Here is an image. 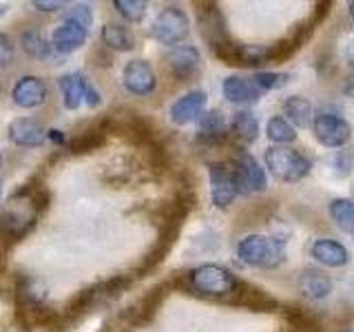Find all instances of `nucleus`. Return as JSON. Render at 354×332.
Instances as JSON below:
<instances>
[{
    "label": "nucleus",
    "instance_id": "f257e3e1",
    "mask_svg": "<svg viewBox=\"0 0 354 332\" xmlns=\"http://www.w3.org/2000/svg\"><path fill=\"white\" fill-rule=\"evenodd\" d=\"M40 206V193L29 186L9 195V199L3 204V210H0V232H3V239L18 241L25 237L36 226Z\"/></svg>",
    "mask_w": 354,
    "mask_h": 332
},
{
    "label": "nucleus",
    "instance_id": "f03ea898",
    "mask_svg": "<svg viewBox=\"0 0 354 332\" xmlns=\"http://www.w3.org/2000/svg\"><path fill=\"white\" fill-rule=\"evenodd\" d=\"M237 257L252 268H274L286 259V239L248 235L237 243Z\"/></svg>",
    "mask_w": 354,
    "mask_h": 332
},
{
    "label": "nucleus",
    "instance_id": "7ed1b4c3",
    "mask_svg": "<svg viewBox=\"0 0 354 332\" xmlns=\"http://www.w3.org/2000/svg\"><path fill=\"white\" fill-rule=\"evenodd\" d=\"M188 282H191L193 290H197L199 295H206V297H226L239 288L237 277L219 264L197 266V268L191 270V275H188Z\"/></svg>",
    "mask_w": 354,
    "mask_h": 332
},
{
    "label": "nucleus",
    "instance_id": "20e7f679",
    "mask_svg": "<svg viewBox=\"0 0 354 332\" xmlns=\"http://www.w3.org/2000/svg\"><path fill=\"white\" fill-rule=\"evenodd\" d=\"M263 160L270 173L281 182H299L313 169V162L304 153H299L290 147H270L266 151Z\"/></svg>",
    "mask_w": 354,
    "mask_h": 332
},
{
    "label": "nucleus",
    "instance_id": "39448f33",
    "mask_svg": "<svg viewBox=\"0 0 354 332\" xmlns=\"http://www.w3.org/2000/svg\"><path fill=\"white\" fill-rule=\"evenodd\" d=\"M188 31H191V22H188L186 11L171 5V7H164L158 14V18L153 20L151 36L160 44L173 47V44H180L188 36Z\"/></svg>",
    "mask_w": 354,
    "mask_h": 332
},
{
    "label": "nucleus",
    "instance_id": "423d86ee",
    "mask_svg": "<svg viewBox=\"0 0 354 332\" xmlns=\"http://www.w3.org/2000/svg\"><path fill=\"white\" fill-rule=\"evenodd\" d=\"M313 133L315 138L324 144L328 149H339L346 147L352 138V127L346 118H341L339 113H330V111H324V113L315 116L313 120Z\"/></svg>",
    "mask_w": 354,
    "mask_h": 332
},
{
    "label": "nucleus",
    "instance_id": "0eeeda50",
    "mask_svg": "<svg viewBox=\"0 0 354 332\" xmlns=\"http://www.w3.org/2000/svg\"><path fill=\"white\" fill-rule=\"evenodd\" d=\"M232 173H235L239 195H248V193H257V191L261 193V191H266V186H268L266 171L248 151H239L235 155V160H232Z\"/></svg>",
    "mask_w": 354,
    "mask_h": 332
},
{
    "label": "nucleus",
    "instance_id": "6e6552de",
    "mask_svg": "<svg viewBox=\"0 0 354 332\" xmlns=\"http://www.w3.org/2000/svg\"><path fill=\"white\" fill-rule=\"evenodd\" d=\"M210 197L217 208H226L232 204V199L239 195V188L235 182V173H232V164H210Z\"/></svg>",
    "mask_w": 354,
    "mask_h": 332
},
{
    "label": "nucleus",
    "instance_id": "1a4fd4ad",
    "mask_svg": "<svg viewBox=\"0 0 354 332\" xmlns=\"http://www.w3.org/2000/svg\"><path fill=\"white\" fill-rule=\"evenodd\" d=\"M122 84H124L129 93L144 98L155 91L158 77H155L151 62L138 58V60H131L124 64V69H122Z\"/></svg>",
    "mask_w": 354,
    "mask_h": 332
},
{
    "label": "nucleus",
    "instance_id": "9d476101",
    "mask_svg": "<svg viewBox=\"0 0 354 332\" xmlns=\"http://www.w3.org/2000/svg\"><path fill=\"white\" fill-rule=\"evenodd\" d=\"M47 84L38 75H22L18 77V82L11 89V98L14 104L20 109H38L47 102Z\"/></svg>",
    "mask_w": 354,
    "mask_h": 332
},
{
    "label": "nucleus",
    "instance_id": "9b49d317",
    "mask_svg": "<svg viewBox=\"0 0 354 332\" xmlns=\"http://www.w3.org/2000/svg\"><path fill=\"white\" fill-rule=\"evenodd\" d=\"M204 107H206V93L195 89V91H188L186 95H182L180 100H175L169 109V116L171 122L177 127H184V124H191V122L199 120L204 113Z\"/></svg>",
    "mask_w": 354,
    "mask_h": 332
},
{
    "label": "nucleus",
    "instance_id": "f8f14e48",
    "mask_svg": "<svg viewBox=\"0 0 354 332\" xmlns=\"http://www.w3.org/2000/svg\"><path fill=\"white\" fill-rule=\"evenodd\" d=\"M7 133H9V140L14 142L16 147H22V149L40 147L44 136H47V133H44L42 122L36 120V118H16L9 124Z\"/></svg>",
    "mask_w": 354,
    "mask_h": 332
},
{
    "label": "nucleus",
    "instance_id": "ddd939ff",
    "mask_svg": "<svg viewBox=\"0 0 354 332\" xmlns=\"http://www.w3.org/2000/svg\"><path fill=\"white\" fill-rule=\"evenodd\" d=\"M221 91L224 98L232 104H254L261 100V91L257 84L252 82V77H241V75H230L221 84Z\"/></svg>",
    "mask_w": 354,
    "mask_h": 332
},
{
    "label": "nucleus",
    "instance_id": "4468645a",
    "mask_svg": "<svg viewBox=\"0 0 354 332\" xmlns=\"http://www.w3.org/2000/svg\"><path fill=\"white\" fill-rule=\"evenodd\" d=\"M84 42H86V29L69 20H64L51 33V49L58 53H71L75 49H80Z\"/></svg>",
    "mask_w": 354,
    "mask_h": 332
},
{
    "label": "nucleus",
    "instance_id": "2eb2a0df",
    "mask_svg": "<svg viewBox=\"0 0 354 332\" xmlns=\"http://www.w3.org/2000/svg\"><path fill=\"white\" fill-rule=\"evenodd\" d=\"M310 255H313V259H317L324 266H330V268H341L350 259L346 246L339 243L337 239H317L310 246Z\"/></svg>",
    "mask_w": 354,
    "mask_h": 332
},
{
    "label": "nucleus",
    "instance_id": "dca6fc26",
    "mask_svg": "<svg viewBox=\"0 0 354 332\" xmlns=\"http://www.w3.org/2000/svg\"><path fill=\"white\" fill-rule=\"evenodd\" d=\"M166 62H169L171 71L180 77V80H186L188 75H193L199 66V51L191 44H180V47H173L166 55Z\"/></svg>",
    "mask_w": 354,
    "mask_h": 332
},
{
    "label": "nucleus",
    "instance_id": "f3484780",
    "mask_svg": "<svg viewBox=\"0 0 354 332\" xmlns=\"http://www.w3.org/2000/svg\"><path fill=\"white\" fill-rule=\"evenodd\" d=\"M58 86L62 91V102L69 111H75L80 104H84V95L88 89V80L84 73H80V71L66 73L58 80Z\"/></svg>",
    "mask_w": 354,
    "mask_h": 332
},
{
    "label": "nucleus",
    "instance_id": "a211bd4d",
    "mask_svg": "<svg viewBox=\"0 0 354 332\" xmlns=\"http://www.w3.org/2000/svg\"><path fill=\"white\" fill-rule=\"evenodd\" d=\"M299 290L308 299H326L332 293V279L321 270H304L299 277Z\"/></svg>",
    "mask_w": 354,
    "mask_h": 332
},
{
    "label": "nucleus",
    "instance_id": "6ab92c4d",
    "mask_svg": "<svg viewBox=\"0 0 354 332\" xmlns=\"http://www.w3.org/2000/svg\"><path fill=\"white\" fill-rule=\"evenodd\" d=\"M100 38H102V44L109 51H131L136 47V38H133L131 29H127L124 25H118V22L104 25L102 31H100Z\"/></svg>",
    "mask_w": 354,
    "mask_h": 332
},
{
    "label": "nucleus",
    "instance_id": "aec40b11",
    "mask_svg": "<svg viewBox=\"0 0 354 332\" xmlns=\"http://www.w3.org/2000/svg\"><path fill=\"white\" fill-rule=\"evenodd\" d=\"M226 136V118L219 109H210L199 118V140L219 142Z\"/></svg>",
    "mask_w": 354,
    "mask_h": 332
},
{
    "label": "nucleus",
    "instance_id": "412c9836",
    "mask_svg": "<svg viewBox=\"0 0 354 332\" xmlns=\"http://www.w3.org/2000/svg\"><path fill=\"white\" fill-rule=\"evenodd\" d=\"M283 113L290 118V122H295V127H310L315 120V109L310 104V100L301 98V95H292L283 102Z\"/></svg>",
    "mask_w": 354,
    "mask_h": 332
},
{
    "label": "nucleus",
    "instance_id": "4be33fe9",
    "mask_svg": "<svg viewBox=\"0 0 354 332\" xmlns=\"http://www.w3.org/2000/svg\"><path fill=\"white\" fill-rule=\"evenodd\" d=\"M20 44L22 49H25L27 55L36 60H47L51 55V42H47V38L42 36L40 29H27L20 33Z\"/></svg>",
    "mask_w": 354,
    "mask_h": 332
},
{
    "label": "nucleus",
    "instance_id": "5701e85b",
    "mask_svg": "<svg viewBox=\"0 0 354 332\" xmlns=\"http://www.w3.org/2000/svg\"><path fill=\"white\" fill-rule=\"evenodd\" d=\"M328 210H330V217L335 219V224L343 232H354V199L337 197L330 202Z\"/></svg>",
    "mask_w": 354,
    "mask_h": 332
},
{
    "label": "nucleus",
    "instance_id": "b1692460",
    "mask_svg": "<svg viewBox=\"0 0 354 332\" xmlns=\"http://www.w3.org/2000/svg\"><path fill=\"white\" fill-rule=\"evenodd\" d=\"M232 133L246 144L259 138V122L252 111H237L235 118H232Z\"/></svg>",
    "mask_w": 354,
    "mask_h": 332
},
{
    "label": "nucleus",
    "instance_id": "393cba45",
    "mask_svg": "<svg viewBox=\"0 0 354 332\" xmlns=\"http://www.w3.org/2000/svg\"><path fill=\"white\" fill-rule=\"evenodd\" d=\"M266 133H268V138L277 144V147H279V144H290L297 140L295 127L286 118H270L268 127H266Z\"/></svg>",
    "mask_w": 354,
    "mask_h": 332
},
{
    "label": "nucleus",
    "instance_id": "a878e982",
    "mask_svg": "<svg viewBox=\"0 0 354 332\" xmlns=\"http://www.w3.org/2000/svg\"><path fill=\"white\" fill-rule=\"evenodd\" d=\"M113 7L129 22H140L147 16V3H142V0H113Z\"/></svg>",
    "mask_w": 354,
    "mask_h": 332
},
{
    "label": "nucleus",
    "instance_id": "bb28decb",
    "mask_svg": "<svg viewBox=\"0 0 354 332\" xmlns=\"http://www.w3.org/2000/svg\"><path fill=\"white\" fill-rule=\"evenodd\" d=\"M288 80H290V75L288 73H272V71H259L252 75V82L257 84V89L261 93L266 91H274V89H281L288 84Z\"/></svg>",
    "mask_w": 354,
    "mask_h": 332
},
{
    "label": "nucleus",
    "instance_id": "cd10ccee",
    "mask_svg": "<svg viewBox=\"0 0 354 332\" xmlns=\"http://www.w3.org/2000/svg\"><path fill=\"white\" fill-rule=\"evenodd\" d=\"M104 140V133L102 131H88V133H82V136H77L71 144L73 153H86V151H93L97 149L100 144Z\"/></svg>",
    "mask_w": 354,
    "mask_h": 332
},
{
    "label": "nucleus",
    "instance_id": "c85d7f7f",
    "mask_svg": "<svg viewBox=\"0 0 354 332\" xmlns=\"http://www.w3.org/2000/svg\"><path fill=\"white\" fill-rule=\"evenodd\" d=\"M64 20H69V22H75V25H80L88 31V27H91V22H93V9L84 5V3H77L73 5L69 11L64 14Z\"/></svg>",
    "mask_w": 354,
    "mask_h": 332
},
{
    "label": "nucleus",
    "instance_id": "c756f323",
    "mask_svg": "<svg viewBox=\"0 0 354 332\" xmlns=\"http://www.w3.org/2000/svg\"><path fill=\"white\" fill-rule=\"evenodd\" d=\"M14 55H16V49H14V42L7 36V33H0V69H7L14 62Z\"/></svg>",
    "mask_w": 354,
    "mask_h": 332
},
{
    "label": "nucleus",
    "instance_id": "7c9ffc66",
    "mask_svg": "<svg viewBox=\"0 0 354 332\" xmlns=\"http://www.w3.org/2000/svg\"><path fill=\"white\" fill-rule=\"evenodd\" d=\"M66 3H55V0H36L33 7L38 11H60Z\"/></svg>",
    "mask_w": 354,
    "mask_h": 332
},
{
    "label": "nucleus",
    "instance_id": "2f4dec72",
    "mask_svg": "<svg viewBox=\"0 0 354 332\" xmlns=\"http://www.w3.org/2000/svg\"><path fill=\"white\" fill-rule=\"evenodd\" d=\"M102 100H100V91L93 86V84H88V89H86V95H84V104H88V107H97Z\"/></svg>",
    "mask_w": 354,
    "mask_h": 332
},
{
    "label": "nucleus",
    "instance_id": "473e14b6",
    "mask_svg": "<svg viewBox=\"0 0 354 332\" xmlns=\"http://www.w3.org/2000/svg\"><path fill=\"white\" fill-rule=\"evenodd\" d=\"M343 58H346V62L354 69V40H350L346 47H343Z\"/></svg>",
    "mask_w": 354,
    "mask_h": 332
},
{
    "label": "nucleus",
    "instance_id": "72a5a7b5",
    "mask_svg": "<svg viewBox=\"0 0 354 332\" xmlns=\"http://www.w3.org/2000/svg\"><path fill=\"white\" fill-rule=\"evenodd\" d=\"M343 93L354 98V75H350L348 80H346V84H343Z\"/></svg>",
    "mask_w": 354,
    "mask_h": 332
},
{
    "label": "nucleus",
    "instance_id": "f704fd0d",
    "mask_svg": "<svg viewBox=\"0 0 354 332\" xmlns=\"http://www.w3.org/2000/svg\"><path fill=\"white\" fill-rule=\"evenodd\" d=\"M47 136H49V140H51L53 144H64V136H62V131H49Z\"/></svg>",
    "mask_w": 354,
    "mask_h": 332
},
{
    "label": "nucleus",
    "instance_id": "c9c22d12",
    "mask_svg": "<svg viewBox=\"0 0 354 332\" xmlns=\"http://www.w3.org/2000/svg\"><path fill=\"white\" fill-rule=\"evenodd\" d=\"M348 11H350V16L354 18V0H352V3L348 5Z\"/></svg>",
    "mask_w": 354,
    "mask_h": 332
},
{
    "label": "nucleus",
    "instance_id": "e433bc0d",
    "mask_svg": "<svg viewBox=\"0 0 354 332\" xmlns=\"http://www.w3.org/2000/svg\"><path fill=\"white\" fill-rule=\"evenodd\" d=\"M0 164H3V153H0Z\"/></svg>",
    "mask_w": 354,
    "mask_h": 332
}]
</instances>
